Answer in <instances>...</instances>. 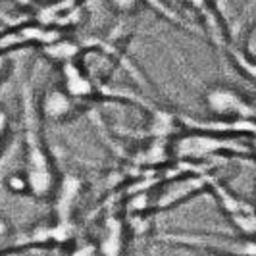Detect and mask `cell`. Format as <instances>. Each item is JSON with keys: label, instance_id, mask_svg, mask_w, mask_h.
Here are the masks:
<instances>
[{"label": "cell", "instance_id": "obj_1", "mask_svg": "<svg viewBox=\"0 0 256 256\" xmlns=\"http://www.w3.org/2000/svg\"><path fill=\"white\" fill-rule=\"evenodd\" d=\"M24 110H26V170L24 176L27 180L29 192L37 198H48L56 189V174L52 168V160L42 139L38 133V122H40V110L35 108L31 96L24 98Z\"/></svg>", "mask_w": 256, "mask_h": 256}, {"label": "cell", "instance_id": "obj_2", "mask_svg": "<svg viewBox=\"0 0 256 256\" xmlns=\"http://www.w3.org/2000/svg\"><path fill=\"white\" fill-rule=\"evenodd\" d=\"M222 152H248V148L235 139H224L216 133L200 129H192L183 135L180 133L172 142V154L183 162H198Z\"/></svg>", "mask_w": 256, "mask_h": 256}, {"label": "cell", "instance_id": "obj_3", "mask_svg": "<svg viewBox=\"0 0 256 256\" xmlns=\"http://www.w3.org/2000/svg\"><path fill=\"white\" fill-rule=\"evenodd\" d=\"M206 108L220 122H248L256 116L254 106L243 96V92L228 85H216L206 92Z\"/></svg>", "mask_w": 256, "mask_h": 256}, {"label": "cell", "instance_id": "obj_4", "mask_svg": "<svg viewBox=\"0 0 256 256\" xmlns=\"http://www.w3.org/2000/svg\"><path fill=\"white\" fill-rule=\"evenodd\" d=\"M56 40H60L58 31L42 29L40 26H20L0 37V52L22 46V44H31V42H40L48 46Z\"/></svg>", "mask_w": 256, "mask_h": 256}, {"label": "cell", "instance_id": "obj_5", "mask_svg": "<svg viewBox=\"0 0 256 256\" xmlns=\"http://www.w3.org/2000/svg\"><path fill=\"white\" fill-rule=\"evenodd\" d=\"M206 189V180L204 178H198V176H191V178H178V180H172L170 185H166L162 192L158 194V202L156 208H174L180 202L191 198L192 194L204 191Z\"/></svg>", "mask_w": 256, "mask_h": 256}, {"label": "cell", "instance_id": "obj_6", "mask_svg": "<svg viewBox=\"0 0 256 256\" xmlns=\"http://www.w3.org/2000/svg\"><path fill=\"white\" fill-rule=\"evenodd\" d=\"M77 98H74L66 89H50L46 90L40 98V116L48 120H66L76 112Z\"/></svg>", "mask_w": 256, "mask_h": 256}, {"label": "cell", "instance_id": "obj_7", "mask_svg": "<svg viewBox=\"0 0 256 256\" xmlns=\"http://www.w3.org/2000/svg\"><path fill=\"white\" fill-rule=\"evenodd\" d=\"M124 224L122 220L116 218V216H108L102 224V235H100V241H98V252L100 256H120L124 250Z\"/></svg>", "mask_w": 256, "mask_h": 256}, {"label": "cell", "instance_id": "obj_8", "mask_svg": "<svg viewBox=\"0 0 256 256\" xmlns=\"http://www.w3.org/2000/svg\"><path fill=\"white\" fill-rule=\"evenodd\" d=\"M233 62L237 64V68L243 72L246 77H250L252 81H256V58L254 56H246L241 52H233Z\"/></svg>", "mask_w": 256, "mask_h": 256}, {"label": "cell", "instance_id": "obj_9", "mask_svg": "<svg viewBox=\"0 0 256 256\" xmlns=\"http://www.w3.org/2000/svg\"><path fill=\"white\" fill-rule=\"evenodd\" d=\"M8 128H10V118L4 108H0V150L4 146V141L8 137Z\"/></svg>", "mask_w": 256, "mask_h": 256}, {"label": "cell", "instance_id": "obj_10", "mask_svg": "<svg viewBox=\"0 0 256 256\" xmlns=\"http://www.w3.org/2000/svg\"><path fill=\"white\" fill-rule=\"evenodd\" d=\"M110 4L118 12H133L137 6V0H110Z\"/></svg>", "mask_w": 256, "mask_h": 256}, {"label": "cell", "instance_id": "obj_11", "mask_svg": "<svg viewBox=\"0 0 256 256\" xmlns=\"http://www.w3.org/2000/svg\"><path fill=\"white\" fill-rule=\"evenodd\" d=\"M183 2H187V4H189V6H192V8L202 10V14L206 16L204 10H208V0H183Z\"/></svg>", "mask_w": 256, "mask_h": 256}, {"label": "cell", "instance_id": "obj_12", "mask_svg": "<svg viewBox=\"0 0 256 256\" xmlns=\"http://www.w3.org/2000/svg\"><path fill=\"white\" fill-rule=\"evenodd\" d=\"M81 2H85V0H60V2H56L60 8H66V10H74L77 4H81Z\"/></svg>", "mask_w": 256, "mask_h": 256}, {"label": "cell", "instance_id": "obj_13", "mask_svg": "<svg viewBox=\"0 0 256 256\" xmlns=\"http://www.w3.org/2000/svg\"><path fill=\"white\" fill-rule=\"evenodd\" d=\"M8 237H10V230H8V224L0 220V246H2V243H4V241H6Z\"/></svg>", "mask_w": 256, "mask_h": 256}, {"label": "cell", "instance_id": "obj_14", "mask_svg": "<svg viewBox=\"0 0 256 256\" xmlns=\"http://www.w3.org/2000/svg\"><path fill=\"white\" fill-rule=\"evenodd\" d=\"M0 256H27L24 250H20V248H12V250H4V252H0Z\"/></svg>", "mask_w": 256, "mask_h": 256}, {"label": "cell", "instance_id": "obj_15", "mask_svg": "<svg viewBox=\"0 0 256 256\" xmlns=\"http://www.w3.org/2000/svg\"><path fill=\"white\" fill-rule=\"evenodd\" d=\"M35 2H42V4H54V2H60V0H35Z\"/></svg>", "mask_w": 256, "mask_h": 256}, {"label": "cell", "instance_id": "obj_16", "mask_svg": "<svg viewBox=\"0 0 256 256\" xmlns=\"http://www.w3.org/2000/svg\"><path fill=\"white\" fill-rule=\"evenodd\" d=\"M204 256H222V254H212V252H206Z\"/></svg>", "mask_w": 256, "mask_h": 256}]
</instances>
